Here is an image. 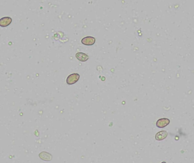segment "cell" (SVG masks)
<instances>
[{"label":"cell","instance_id":"5","mask_svg":"<svg viewBox=\"0 0 194 163\" xmlns=\"http://www.w3.org/2000/svg\"><path fill=\"white\" fill-rule=\"evenodd\" d=\"M12 22V19L10 17H3L0 19V26L2 27H5L10 24Z\"/></svg>","mask_w":194,"mask_h":163},{"label":"cell","instance_id":"7","mask_svg":"<svg viewBox=\"0 0 194 163\" xmlns=\"http://www.w3.org/2000/svg\"><path fill=\"white\" fill-rule=\"evenodd\" d=\"M75 57L77 58V59L78 60L82 61V62L86 61L87 60H88V59L89 58L88 55H87L84 53H82V52L77 53L75 54Z\"/></svg>","mask_w":194,"mask_h":163},{"label":"cell","instance_id":"6","mask_svg":"<svg viewBox=\"0 0 194 163\" xmlns=\"http://www.w3.org/2000/svg\"><path fill=\"white\" fill-rule=\"evenodd\" d=\"M39 156L42 160L45 161H51L52 159V155L48 152H42L39 153Z\"/></svg>","mask_w":194,"mask_h":163},{"label":"cell","instance_id":"1","mask_svg":"<svg viewBox=\"0 0 194 163\" xmlns=\"http://www.w3.org/2000/svg\"><path fill=\"white\" fill-rule=\"evenodd\" d=\"M80 75L77 73H73L68 76L66 79V83L68 85H71L75 83L80 79Z\"/></svg>","mask_w":194,"mask_h":163},{"label":"cell","instance_id":"4","mask_svg":"<svg viewBox=\"0 0 194 163\" xmlns=\"http://www.w3.org/2000/svg\"><path fill=\"white\" fill-rule=\"evenodd\" d=\"M168 133L166 131H161L158 132L155 136V139L156 141H161L165 139L167 137Z\"/></svg>","mask_w":194,"mask_h":163},{"label":"cell","instance_id":"8","mask_svg":"<svg viewBox=\"0 0 194 163\" xmlns=\"http://www.w3.org/2000/svg\"><path fill=\"white\" fill-rule=\"evenodd\" d=\"M161 163H166V162H162Z\"/></svg>","mask_w":194,"mask_h":163},{"label":"cell","instance_id":"2","mask_svg":"<svg viewBox=\"0 0 194 163\" xmlns=\"http://www.w3.org/2000/svg\"><path fill=\"white\" fill-rule=\"evenodd\" d=\"M81 42L85 45H93L96 43V39L93 36H86L82 39Z\"/></svg>","mask_w":194,"mask_h":163},{"label":"cell","instance_id":"3","mask_svg":"<svg viewBox=\"0 0 194 163\" xmlns=\"http://www.w3.org/2000/svg\"><path fill=\"white\" fill-rule=\"evenodd\" d=\"M170 123V120L166 118H162L158 120L156 122L157 127L159 128H163L167 126Z\"/></svg>","mask_w":194,"mask_h":163}]
</instances>
